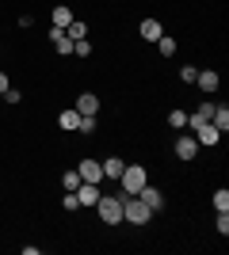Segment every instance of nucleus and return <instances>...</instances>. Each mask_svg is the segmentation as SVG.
I'll return each instance as SVG.
<instances>
[{
	"mask_svg": "<svg viewBox=\"0 0 229 255\" xmlns=\"http://www.w3.org/2000/svg\"><path fill=\"white\" fill-rule=\"evenodd\" d=\"M149 217H153V210L138 198V194H126V198H122V221H130V225H149Z\"/></svg>",
	"mask_w": 229,
	"mask_h": 255,
	"instance_id": "1",
	"label": "nucleus"
},
{
	"mask_svg": "<svg viewBox=\"0 0 229 255\" xmlns=\"http://www.w3.org/2000/svg\"><path fill=\"white\" fill-rule=\"evenodd\" d=\"M96 213H99L103 225H119L122 221V194H99Z\"/></svg>",
	"mask_w": 229,
	"mask_h": 255,
	"instance_id": "2",
	"label": "nucleus"
},
{
	"mask_svg": "<svg viewBox=\"0 0 229 255\" xmlns=\"http://www.w3.org/2000/svg\"><path fill=\"white\" fill-rule=\"evenodd\" d=\"M149 183V171L142 168V164H130V168H122V175H119V187H122V194H138Z\"/></svg>",
	"mask_w": 229,
	"mask_h": 255,
	"instance_id": "3",
	"label": "nucleus"
},
{
	"mask_svg": "<svg viewBox=\"0 0 229 255\" xmlns=\"http://www.w3.org/2000/svg\"><path fill=\"white\" fill-rule=\"evenodd\" d=\"M73 194H76V202H80V210H92L99 202V183H80Z\"/></svg>",
	"mask_w": 229,
	"mask_h": 255,
	"instance_id": "4",
	"label": "nucleus"
},
{
	"mask_svg": "<svg viewBox=\"0 0 229 255\" xmlns=\"http://www.w3.org/2000/svg\"><path fill=\"white\" fill-rule=\"evenodd\" d=\"M191 129H195V141H199V145H218V137H222L218 126H214L210 118H207V122H199V126H191Z\"/></svg>",
	"mask_w": 229,
	"mask_h": 255,
	"instance_id": "5",
	"label": "nucleus"
},
{
	"mask_svg": "<svg viewBox=\"0 0 229 255\" xmlns=\"http://www.w3.org/2000/svg\"><path fill=\"white\" fill-rule=\"evenodd\" d=\"M76 171H80V179H84V183H99V179H103V164H99V160H80Z\"/></svg>",
	"mask_w": 229,
	"mask_h": 255,
	"instance_id": "6",
	"label": "nucleus"
},
{
	"mask_svg": "<svg viewBox=\"0 0 229 255\" xmlns=\"http://www.w3.org/2000/svg\"><path fill=\"white\" fill-rule=\"evenodd\" d=\"M138 198H142V202H145V206H149V210H153V213H157V210H164V194H161V191H157V187H149V183H145L142 191H138Z\"/></svg>",
	"mask_w": 229,
	"mask_h": 255,
	"instance_id": "7",
	"label": "nucleus"
},
{
	"mask_svg": "<svg viewBox=\"0 0 229 255\" xmlns=\"http://www.w3.org/2000/svg\"><path fill=\"white\" fill-rule=\"evenodd\" d=\"M76 111L80 115H99V96L96 92H80L76 96Z\"/></svg>",
	"mask_w": 229,
	"mask_h": 255,
	"instance_id": "8",
	"label": "nucleus"
},
{
	"mask_svg": "<svg viewBox=\"0 0 229 255\" xmlns=\"http://www.w3.org/2000/svg\"><path fill=\"white\" fill-rule=\"evenodd\" d=\"M57 126L65 129V133H73V129L80 126V111H76V107H65V111L57 115Z\"/></svg>",
	"mask_w": 229,
	"mask_h": 255,
	"instance_id": "9",
	"label": "nucleus"
},
{
	"mask_svg": "<svg viewBox=\"0 0 229 255\" xmlns=\"http://www.w3.org/2000/svg\"><path fill=\"white\" fill-rule=\"evenodd\" d=\"M195 152H199L195 137H180V141H176V156H180V160H195Z\"/></svg>",
	"mask_w": 229,
	"mask_h": 255,
	"instance_id": "10",
	"label": "nucleus"
},
{
	"mask_svg": "<svg viewBox=\"0 0 229 255\" xmlns=\"http://www.w3.org/2000/svg\"><path fill=\"white\" fill-rule=\"evenodd\" d=\"M210 122L218 126V133H226V129H229V107H226V103H218L214 111H210Z\"/></svg>",
	"mask_w": 229,
	"mask_h": 255,
	"instance_id": "11",
	"label": "nucleus"
},
{
	"mask_svg": "<svg viewBox=\"0 0 229 255\" xmlns=\"http://www.w3.org/2000/svg\"><path fill=\"white\" fill-rule=\"evenodd\" d=\"M50 19H54V27H61V31H65L69 23H73V11H69V4H57V8L50 11Z\"/></svg>",
	"mask_w": 229,
	"mask_h": 255,
	"instance_id": "12",
	"label": "nucleus"
},
{
	"mask_svg": "<svg viewBox=\"0 0 229 255\" xmlns=\"http://www.w3.org/2000/svg\"><path fill=\"white\" fill-rule=\"evenodd\" d=\"M122 168H126V164H122L119 156H107V160H103V179H119Z\"/></svg>",
	"mask_w": 229,
	"mask_h": 255,
	"instance_id": "13",
	"label": "nucleus"
},
{
	"mask_svg": "<svg viewBox=\"0 0 229 255\" xmlns=\"http://www.w3.org/2000/svg\"><path fill=\"white\" fill-rule=\"evenodd\" d=\"M161 34H164V27H161L157 19H145V23H142V38H145V42H157Z\"/></svg>",
	"mask_w": 229,
	"mask_h": 255,
	"instance_id": "14",
	"label": "nucleus"
},
{
	"mask_svg": "<svg viewBox=\"0 0 229 255\" xmlns=\"http://www.w3.org/2000/svg\"><path fill=\"white\" fill-rule=\"evenodd\" d=\"M195 84L203 88V92H218V73H210V69H207V73L195 76Z\"/></svg>",
	"mask_w": 229,
	"mask_h": 255,
	"instance_id": "15",
	"label": "nucleus"
},
{
	"mask_svg": "<svg viewBox=\"0 0 229 255\" xmlns=\"http://www.w3.org/2000/svg\"><path fill=\"white\" fill-rule=\"evenodd\" d=\"M168 126H172V129H187V111H180V107H176L172 115H168Z\"/></svg>",
	"mask_w": 229,
	"mask_h": 255,
	"instance_id": "16",
	"label": "nucleus"
},
{
	"mask_svg": "<svg viewBox=\"0 0 229 255\" xmlns=\"http://www.w3.org/2000/svg\"><path fill=\"white\" fill-rule=\"evenodd\" d=\"M54 50L69 57V53H73V38H69V34H57V38H54Z\"/></svg>",
	"mask_w": 229,
	"mask_h": 255,
	"instance_id": "17",
	"label": "nucleus"
},
{
	"mask_svg": "<svg viewBox=\"0 0 229 255\" xmlns=\"http://www.w3.org/2000/svg\"><path fill=\"white\" fill-rule=\"evenodd\" d=\"M61 183H65V191H76V187H80V183H84V179H80V171H65V175H61Z\"/></svg>",
	"mask_w": 229,
	"mask_h": 255,
	"instance_id": "18",
	"label": "nucleus"
},
{
	"mask_svg": "<svg viewBox=\"0 0 229 255\" xmlns=\"http://www.w3.org/2000/svg\"><path fill=\"white\" fill-rule=\"evenodd\" d=\"M157 46H161V57H172V53H176V38H168V34H161Z\"/></svg>",
	"mask_w": 229,
	"mask_h": 255,
	"instance_id": "19",
	"label": "nucleus"
},
{
	"mask_svg": "<svg viewBox=\"0 0 229 255\" xmlns=\"http://www.w3.org/2000/svg\"><path fill=\"white\" fill-rule=\"evenodd\" d=\"M84 34H88V27H84L80 19H73V23H69V38H73V42H80Z\"/></svg>",
	"mask_w": 229,
	"mask_h": 255,
	"instance_id": "20",
	"label": "nucleus"
},
{
	"mask_svg": "<svg viewBox=\"0 0 229 255\" xmlns=\"http://www.w3.org/2000/svg\"><path fill=\"white\" fill-rule=\"evenodd\" d=\"M210 202H214V210H229V191H226V187H222V191H214V198H210Z\"/></svg>",
	"mask_w": 229,
	"mask_h": 255,
	"instance_id": "21",
	"label": "nucleus"
},
{
	"mask_svg": "<svg viewBox=\"0 0 229 255\" xmlns=\"http://www.w3.org/2000/svg\"><path fill=\"white\" fill-rule=\"evenodd\" d=\"M195 76H199L195 65H184V69H180V80H184V84H195Z\"/></svg>",
	"mask_w": 229,
	"mask_h": 255,
	"instance_id": "22",
	"label": "nucleus"
},
{
	"mask_svg": "<svg viewBox=\"0 0 229 255\" xmlns=\"http://www.w3.org/2000/svg\"><path fill=\"white\" fill-rule=\"evenodd\" d=\"M214 225H218V233L226 236L229 233V210H218V221H214Z\"/></svg>",
	"mask_w": 229,
	"mask_h": 255,
	"instance_id": "23",
	"label": "nucleus"
},
{
	"mask_svg": "<svg viewBox=\"0 0 229 255\" xmlns=\"http://www.w3.org/2000/svg\"><path fill=\"white\" fill-rule=\"evenodd\" d=\"M73 53H76V57H88V53H92V46H88V38H80V42H73Z\"/></svg>",
	"mask_w": 229,
	"mask_h": 255,
	"instance_id": "24",
	"label": "nucleus"
},
{
	"mask_svg": "<svg viewBox=\"0 0 229 255\" xmlns=\"http://www.w3.org/2000/svg\"><path fill=\"white\" fill-rule=\"evenodd\" d=\"M65 210H69V213L80 210V202H76V194H73V191H65Z\"/></svg>",
	"mask_w": 229,
	"mask_h": 255,
	"instance_id": "25",
	"label": "nucleus"
},
{
	"mask_svg": "<svg viewBox=\"0 0 229 255\" xmlns=\"http://www.w3.org/2000/svg\"><path fill=\"white\" fill-rule=\"evenodd\" d=\"M8 88H11V84H8V76L0 73V96H4V92H8Z\"/></svg>",
	"mask_w": 229,
	"mask_h": 255,
	"instance_id": "26",
	"label": "nucleus"
}]
</instances>
